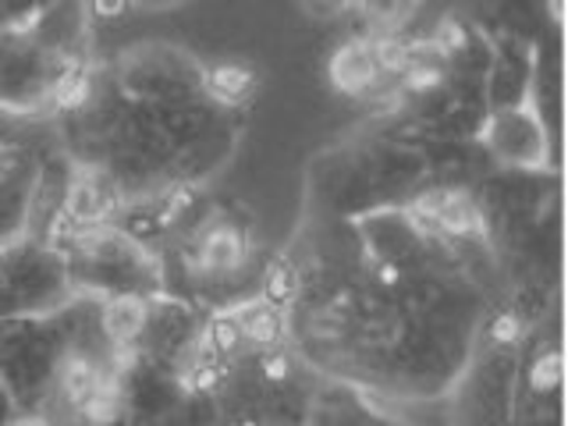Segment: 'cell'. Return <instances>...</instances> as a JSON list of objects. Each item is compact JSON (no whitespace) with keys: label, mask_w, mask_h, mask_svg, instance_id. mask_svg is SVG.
<instances>
[{"label":"cell","mask_w":568,"mask_h":426,"mask_svg":"<svg viewBox=\"0 0 568 426\" xmlns=\"http://www.w3.org/2000/svg\"><path fill=\"white\" fill-rule=\"evenodd\" d=\"M142 320H146V310L135 298H114L111 306L103 310V327L114 342H129L132 334H139Z\"/></svg>","instance_id":"1"},{"label":"cell","mask_w":568,"mask_h":426,"mask_svg":"<svg viewBox=\"0 0 568 426\" xmlns=\"http://www.w3.org/2000/svg\"><path fill=\"white\" fill-rule=\"evenodd\" d=\"M263 295H266V306H284L292 295H295V271L284 260L271 263V271H266V284H263Z\"/></svg>","instance_id":"2"},{"label":"cell","mask_w":568,"mask_h":426,"mask_svg":"<svg viewBox=\"0 0 568 426\" xmlns=\"http://www.w3.org/2000/svg\"><path fill=\"white\" fill-rule=\"evenodd\" d=\"M248 82H253V75H248L245 68H235V64H221V68H213V75H210V85H213V93L224 97V100H235L242 97Z\"/></svg>","instance_id":"3"},{"label":"cell","mask_w":568,"mask_h":426,"mask_svg":"<svg viewBox=\"0 0 568 426\" xmlns=\"http://www.w3.org/2000/svg\"><path fill=\"white\" fill-rule=\"evenodd\" d=\"M413 43H402V40H381L373 47V64L384 68V71H408L413 64Z\"/></svg>","instance_id":"4"},{"label":"cell","mask_w":568,"mask_h":426,"mask_svg":"<svg viewBox=\"0 0 568 426\" xmlns=\"http://www.w3.org/2000/svg\"><path fill=\"white\" fill-rule=\"evenodd\" d=\"M245 342V337H242V324H239V320L235 316H221V320H213V324H210V345H213V352H235L239 345Z\"/></svg>","instance_id":"5"},{"label":"cell","mask_w":568,"mask_h":426,"mask_svg":"<svg viewBox=\"0 0 568 426\" xmlns=\"http://www.w3.org/2000/svg\"><path fill=\"white\" fill-rule=\"evenodd\" d=\"M519 334H523V320L515 313H501L494 320V327H490V337H494V342H501V345L519 342Z\"/></svg>","instance_id":"6"},{"label":"cell","mask_w":568,"mask_h":426,"mask_svg":"<svg viewBox=\"0 0 568 426\" xmlns=\"http://www.w3.org/2000/svg\"><path fill=\"white\" fill-rule=\"evenodd\" d=\"M263 373H266V381H284L292 373V366H288V359H284V355H266V359H263Z\"/></svg>","instance_id":"7"}]
</instances>
